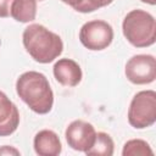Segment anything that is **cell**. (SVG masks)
<instances>
[{"instance_id":"cell-1","label":"cell","mask_w":156,"mask_h":156,"mask_svg":"<svg viewBox=\"0 0 156 156\" xmlns=\"http://www.w3.org/2000/svg\"><path fill=\"white\" fill-rule=\"evenodd\" d=\"M16 93L35 113L45 115L52 108L54 93L48 78L40 72L22 73L16 80Z\"/></svg>"},{"instance_id":"cell-11","label":"cell","mask_w":156,"mask_h":156,"mask_svg":"<svg viewBox=\"0 0 156 156\" xmlns=\"http://www.w3.org/2000/svg\"><path fill=\"white\" fill-rule=\"evenodd\" d=\"M10 15L17 22L28 23L34 21L37 16V0H13Z\"/></svg>"},{"instance_id":"cell-13","label":"cell","mask_w":156,"mask_h":156,"mask_svg":"<svg viewBox=\"0 0 156 156\" xmlns=\"http://www.w3.org/2000/svg\"><path fill=\"white\" fill-rule=\"evenodd\" d=\"M152 150L150 145L141 139H132L128 140L123 145L122 155L123 156H146V155H152Z\"/></svg>"},{"instance_id":"cell-4","label":"cell","mask_w":156,"mask_h":156,"mask_svg":"<svg viewBox=\"0 0 156 156\" xmlns=\"http://www.w3.org/2000/svg\"><path fill=\"white\" fill-rule=\"evenodd\" d=\"M156 121V93L141 90L136 93L128 108V122L136 129L151 127Z\"/></svg>"},{"instance_id":"cell-17","label":"cell","mask_w":156,"mask_h":156,"mask_svg":"<svg viewBox=\"0 0 156 156\" xmlns=\"http://www.w3.org/2000/svg\"><path fill=\"white\" fill-rule=\"evenodd\" d=\"M62 2H65V4H67V5H69L71 7H73V10H77V7L84 1V0H61Z\"/></svg>"},{"instance_id":"cell-16","label":"cell","mask_w":156,"mask_h":156,"mask_svg":"<svg viewBox=\"0 0 156 156\" xmlns=\"http://www.w3.org/2000/svg\"><path fill=\"white\" fill-rule=\"evenodd\" d=\"M20 154L21 152L17 149L12 147V146H2V147H0V155H20Z\"/></svg>"},{"instance_id":"cell-3","label":"cell","mask_w":156,"mask_h":156,"mask_svg":"<svg viewBox=\"0 0 156 156\" xmlns=\"http://www.w3.org/2000/svg\"><path fill=\"white\" fill-rule=\"evenodd\" d=\"M126 39L135 48H146L156 41V22L151 13L136 9L126 15L122 22Z\"/></svg>"},{"instance_id":"cell-14","label":"cell","mask_w":156,"mask_h":156,"mask_svg":"<svg viewBox=\"0 0 156 156\" xmlns=\"http://www.w3.org/2000/svg\"><path fill=\"white\" fill-rule=\"evenodd\" d=\"M113 0H84L78 7H77V12H82V13H88V12H93L98 9L105 7L107 5H110Z\"/></svg>"},{"instance_id":"cell-12","label":"cell","mask_w":156,"mask_h":156,"mask_svg":"<svg viewBox=\"0 0 156 156\" xmlns=\"http://www.w3.org/2000/svg\"><path fill=\"white\" fill-rule=\"evenodd\" d=\"M113 150H115V144H113L112 138L105 132H99L96 133V138H95L93 146L89 150H87L85 154L89 156H93V155L112 156Z\"/></svg>"},{"instance_id":"cell-2","label":"cell","mask_w":156,"mask_h":156,"mask_svg":"<svg viewBox=\"0 0 156 156\" xmlns=\"http://www.w3.org/2000/svg\"><path fill=\"white\" fill-rule=\"evenodd\" d=\"M22 41L26 51L39 63H50L63 51V43L58 34L39 23L24 28Z\"/></svg>"},{"instance_id":"cell-6","label":"cell","mask_w":156,"mask_h":156,"mask_svg":"<svg viewBox=\"0 0 156 156\" xmlns=\"http://www.w3.org/2000/svg\"><path fill=\"white\" fill-rule=\"evenodd\" d=\"M124 73L133 84H150L156 78V60L147 54L134 55L126 63Z\"/></svg>"},{"instance_id":"cell-15","label":"cell","mask_w":156,"mask_h":156,"mask_svg":"<svg viewBox=\"0 0 156 156\" xmlns=\"http://www.w3.org/2000/svg\"><path fill=\"white\" fill-rule=\"evenodd\" d=\"M13 0H0V17L5 18L10 16V7Z\"/></svg>"},{"instance_id":"cell-5","label":"cell","mask_w":156,"mask_h":156,"mask_svg":"<svg viewBox=\"0 0 156 156\" xmlns=\"http://www.w3.org/2000/svg\"><path fill=\"white\" fill-rule=\"evenodd\" d=\"M79 40L88 50L100 51L110 46L113 40V29L102 20L85 22L79 30Z\"/></svg>"},{"instance_id":"cell-9","label":"cell","mask_w":156,"mask_h":156,"mask_svg":"<svg viewBox=\"0 0 156 156\" xmlns=\"http://www.w3.org/2000/svg\"><path fill=\"white\" fill-rule=\"evenodd\" d=\"M20 124L17 106L0 90V136L11 135Z\"/></svg>"},{"instance_id":"cell-8","label":"cell","mask_w":156,"mask_h":156,"mask_svg":"<svg viewBox=\"0 0 156 156\" xmlns=\"http://www.w3.org/2000/svg\"><path fill=\"white\" fill-rule=\"evenodd\" d=\"M55 79L63 87H77L83 77L80 66L71 58H60L52 67Z\"/></svg>"},{"instance_id":"cell-18","label":"cell","mask_w":156,"mask_h":156,"mask_svg":"<svg viewBox=\"0 0 156 156\" xmlns=\"http://www.w3.org/2000/svg\"><path fill=\"white\" fill-rule=\"evenodd\" d=\"M141 1L145 4H149V5H155V2H156V0H141Z\"/></svg>"},{"instance_id":"cell-7","label":"cell","mask_w":156,"mask_h":156,"mask_svg":"<svg viewBox=\"0 0 156 156\" xmlns=\"http://www.w3.org/2000/svg\"><path fill=\"white\" fill-rule=\"evenodd\" d=\"M65 136L71 149L85 152L93 146L96 138V130L91 123L76 119L71 122L66 128Z\"/></svg>"},{"instance_id":"cell-10","label":"cell","mask_w":156,"mask_h":156,"mask_svg":"<svg viewBox=\"0 0 156 156\" xmlns=\"http://www.w3.org/2000/svg\"><path fill=\"white\" fill-rule=\"evenodd\" d=\"M34 151L39 156H57L62 151L58 135L50 129L39 130L33 140Z\"/></svg>"},{"instance_id":"cell-19","label":"cell","mask_w":156,"mask_h":156,"mask_svg":"<svg viewBox=\"0 0 156 156\" xmlns=\"http://www.w3.org/2000/svg\"><path fill=\"white\" fill-rule=\"evenodd\" d=\"M39 1H43V0H39Z\"/></svg>"}]
</instances>
